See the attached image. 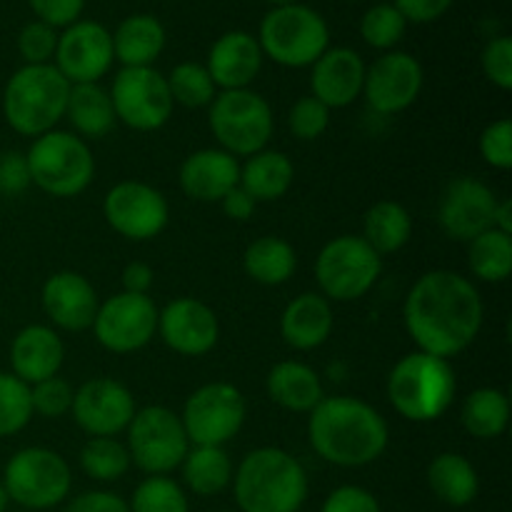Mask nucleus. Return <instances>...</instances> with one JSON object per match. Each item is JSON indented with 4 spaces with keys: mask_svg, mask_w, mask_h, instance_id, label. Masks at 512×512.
<instances>
[{
    "mask_svg": "<svg viewBox=\"0 0 512 512\" xmlns=\"http://www.w3.org/2000/svg\"><path fill=\"white\" fill-rule=\"evenodd\" d=\"M393 5L408 23H433L448 13L453 0H395Z\"/></svg>",
    "mask_w": 512,
    "mask_h": 512,
    "instance_id": "51",
    "label": "nucleus"
},
{
    "mask_svg": "<svg viewBox=\"0 0 512 512\" xmlns=\"http://www.w3.org/2000/svg\"><path fill=\"white\" fill-rule=\"evenodd\" d=\"M405 28H408V20L393 3L373 5L360 20V35L370 48L378 50H393L403 40Z\"/></svg>",
    "mask_w": 512,
    "mask_h": 512,
    "instance_id": "41",
    "label": "nucleus"
},
{
    "mask_svg": "<svg viewBox=\"0 0 512 512\" xmlns=\"http://www.w3.org/2000/svg\"><path fill=\"white\" fill-rule=\"evenodd\" d=\"M463 428L473 438L493 440L508 430L510 423V398L498 388H480L465 398L460 410Z\"/></svg>",
    "mask_w": 512,
    "mask_h": 512,
    "instance_id": "35",
    "label": "nucleus"
},
{
    "mask_svg": "<svg viewBox=\"0 0 512 512\" xmlns=\"http://www.w3.org/2000/svg\"><path fill=\"white\" fill-rule=\"evenodd\" d=\"M423 90V65L403 50L380 55L365 68L363 95L370 108L380 115H395L408 110Z\"/></svg>",
    "mask_w": 512,
    "mask_h": 512,
    "instance_id": "19",
    "label": "nucleus"
},
{
    "mask_svg": "<svg viewBox=\"0 0 512 512\" xmlns=\"http://www.w3.org/2000/svg\"><path fill=\"white\" fill-rule=\"evenodd\" d=\"M248 415L243 393L230 383H208L195 390L188 400L180 420L190 445H218L240 433Z\"/></svg>",
    "mask_w": 512,
    "mask_h": 512,
    "instance_id": "12",
    "label": "nucleus"
},
{
    "mask_svg": "<svg viewBox=\"0 0 512 512\" xmlns=\"http://www.w3.org/2000/svg\"><path fill=\"white\" fill-rule=\"evenodd\" d=\"M103 215L115 233L140 243L163 233L170 220V208L165 195L153 185L123 180L105 195Z\"/></svg>",
    "mask_w": 512,
    "mask_h": 512,
    "instance_id": "15",
    "label": "nucleus"
},
{
    "mask_svg": "<svg viewBox=\"0 0 512 512\" xmlns=\"http://www.w3.org/2000/svg\"><path fill=\"white\" fill-rule=\"evenodd\" d=\"M468 265L475 278L485 283H503L512 270V235L503 230H485L470 240Z\"/></svg>",
    "mask_w": 512,
    "mask_h": 512,
    "instance_id": "36",
    "label": "nucleus"
},
{
    "mask_svg": "<svg viewBox=\"0 0 512 512\" xmlns=\"http://www.w3.org/2000/svg\"><path fill=\"white\" fill-rule=\"evenodd\" d=\"M208 123L220 148L230 155H250L265 150L273 138V108L255 90H223L208 105Z\"/></svg>",
    "mask_w": 512,
    "mask_h": 512,
    "instance_id": "9",
    "label": "nucleus"
},
{
    "mask_svg": "<svg viewBox=\"0 0 512 512\" xmlns=\"http://www.w3.org/2000/svg\"><path fill=\"white\" fill-rule=\"evenodd\" d=\"M480 155L488 165L498 170L512 168V123L510 118H500L490 123L480 135Z\"/></svg>",
    "mask_w": 512,
    "mask_h": 512,
    "instance_id": "45",
    "label": "nucleus"
},
{
    "mask_svg": "<svg viewBox=\"0 0 512 512\" xmlns=\"http://www.w3.org/2000/svg\"><path fill=\"white\" fill-rule=\"evenodd\" d=\"M190 450L183 420L163 405L135 410L128 425L130 460L145 475H170L180 468Z\"/></svg>",
    "mask_w": 512,
    "mask_h": 512,
    "instance_id": "11",
    "label": "nucleus"
},
{
    "mask_svg": "<svg viewBox=\"0 0 512 512\" xmlns=\"http://www.w3.org/2000/svg\"><path fill=\"white\" fill-rule=\"evenodd\" d=\"M73 395L75 390L70 388L68 380L58 378H45L40 383L30 385V403H33V413L40 418H63L73 408Z\"/></svg>",
    "mask_w": 512,
    "mask_h": 512,
    "instance_id": "42",
    "label": "nucleus"
},
{
    "mask_svg": "<svg viewBox=\"0 0 512 512\" xmlns=\"http://www.w3.org/2000/svg\"><path fill=\"white\" fill-rule=\"evenodd\" d=\"M265 388H268L270 400L290 413H310L325 398L318 373L298 360H283L273 365Z\"/></svg>",
    "mask_w": 512,
    "mask_h": 512,
    "instance_id": "27",
    "label": "nucleus"
},
{
    "mask_svg": "<svg viewBox=\"0 0 512 512\" xmlns=\"http://www.w3.org/2000/svg\"><path fill=\"white\" fill-rule=\"evenodd\" d=\"M65 118L73 125L75 135L83 140L105 138L118 123L110 93L98 83L70 85Z\"/></svg>",
    "mask_w": 512,
    "mask_h": 512,
    "instance_id": "30",
    "label": "nucleus"
},
{
    "mask_svg": "<svg viewBox=\"0 0 512 512\" xmlns=\"http://www.w3.org/2000/svg\"><path fill=\"white\" fill-rule=\"evenodd\" d=\"M28 3L40 23L50 25V28H68V25L78 23L85 8V0H28Z\"/></svg>",
    "mask_w": 512,
    "mask_h": 512,
    "instance_id": "48",
    "label": "nucleus"
},
{
    "mask_svg": "<svg viewBox=\"0 0 512 512\" xmlns=\"http://www.w3.org/2000/svg\"><path fill=\"white\" fill-rule=\"evenodd\" d=\"M155 273L148 263H128L123 270V290L135 295H148L153 288Z\"/></svg>",
    "mask_w": 512,
    "mask_h": 512,
    "instance_id": "52",
    "label": "nucleus"
},
{
    "mask_svg": "<svg viewBox=\"0 0 512 512\" xmlns=\"http://www.w3.org/2000/svg\"><path fill=\"white\" fill-rule=\"evenodd\" d=\"M478 288L453 270H433L415 280L403 305L405 330L420 353L450 360L468 350L483 328Z\"/></svg>",
    "mask_w": 512,
    "mask_h": 512,
    "instance_id": "1",
    "label": "nucleus"
},
{
    "mask_svg": "<svg viewBox=\"0 0 512 512\" xmlns=\"http://www.w3.org/2000/svg\"><path fill=\"white\" fill-rule=\"evenodd\" d=\"M455 373L448 360L428 353H410L388 375L390 405L410 423H433L453 405Z\"/></svg>",
    "mask_w": 512,
    "mask_h": 512,
    "instance_id": "5",
    "label": "nucleus"
},
{
    "mask_svg": "<svg viewBox=\"0 0 512 512\" xmlns=\"http://www.w3.org/2000/svg\"><path fill=\"white\" fill-rule=\"evenodd\" d=\"M258 45L273 63L308 68L330 48V30L323 15L308 5H283L263 18Z\"/></svg>",
    "mask_w": 512,
    "mask_h": 512,
    "instance_id": "7",
    "label": "nucleus"
},
{
    "mask_svg": "<svg viewBox=\"0 0 512 512\" xmlns=\"http://www.w3.org/2000/svg\"><path fill=\"white\" fill-rule=\"evenodd\" d=\"M265 3H270L273 8H283V5H293L298 3V0H265Z\"/></svg>",
    "mask_w": 512,
    "mask_h": 512,
    "instance_id": "56",
    "label": "nucleus"
},
{
    "mask_svg": "<svg viewBox=\"0 0 512 512\" xmlns=\"http://www.w3.org/2000/svg\"><path fill=\"white\" fill-rule=\"evenodd\" d=\"M413 235V218L405 210V205L395 200H380L365 213L363 235L360 238L383 258V255L398 253L405 248Z\"/></svg>",
    "mask_w": 512,
    "mask_h": 512,
    "instance_id": "34",
    "label": "nucleus"
},
{
    "mask_svg": "<svg viewBox=\"0 0 512 512\" xmlns=\"http://www.w3.org/2000/svg\"><path fill=\"white\" fill-rule=\"evenodd\" d=\"M98 293L85 275L73 270L53 273L43 283V310L58 328L80 333L93 328L98 313Z\"/></svg>",
    "mask_w": 512,
    "mask_h": 512,
    "instance_id": "21",
    "label": "nucleus"
},
{
    "mask_svg": "<svg viewBox=\"0 0 512 512\" xmlns=\"http://www.w3.org/2000/svg\"><path fill=\"white\" fill-rule=\"evenodd\" d=\"M15 512H28V510H15Z\"/></svg>",
    "mask_w": 512,
    "mask_h": 512,
    "instance_id": "57",
    "label": "nucleus"
},
{
    "mask_svg": "<svg viewBox=\"0 0 512 512\" xmlns=\"http://www.w3.org/2000/svg\"><path fill=\"white\" fill-rule=\"evenodd\" d=\"M308 438L315 453L338 468H363L388 448V423L360 398H323L308 420Z\"/></svg>",
    "mask_w": 512,
    "mask_h": 512,
    "instance_id": "2",
    "label": "nucleus"
},
{
    "mask_svg": "<svg viewBox=\"0 0 512 512\" xmlns=\"http://www.w3.org/2000/svg\"><path fill=\"white\" fill-rule=\"evenodd\" d=\"M333 333V305L318 293H303L285 305L280 335L295 350H315Z\"/></svg>",
    "mask_w": 512,
    "mask_h": 512,
    "instance_id": "26",
    "label": "nucleus"
},
{
    "mask_svg": "<svg viewBox=\"0 0 512 512\" xmlns=\"http://www.w3.org/2000/svg\"><path fill=\"white\" fill-rule=\"evenodd\" d=\"M113 60V35L95 20H78L58 35L55 68L70 85L98 83Z\"/></svg>",
    "mask_w": 512,
    "mask_h": 512,
    "instance_id": "16",
    "label": "nucleus"
},
{
    "mask_svg": "<svg viewBox=\"0 0 512 512\" xmlns=\"http://www.w3.org/2000/svg\"><path fill=\"white\" fill-rule=\"evenodd\" d=\"M180 468H183L185 488L200 498L220 495L233 483L230 455L218 445H193Z\"/></svg>",
    "mask_w": 512,
    "mask_h": 512,
    "instance_id": "32",
    "label": "nucleus"
},
{
    "mask_svg": "<svg viewBox=\"0 0 512 512\" xmlns=\"http://www.w3.org/2000/svg\"><path fill=\"white\" fill-rule=\"evenodd\" d=\"M30 180L53 198H75L95 178V158L75 133L50 130L33 140L25 153Z\"/></svg>",
    "mask_w": 512,
    "mask_h": 512,
    "instance_id": "6",
    "label": "nucleus"
},
{
    "mask_svg": "<svg viewBox=\"0 0 512 512\" xmlns=\"http://www.w3.org/2000/svg\"><path fill=\"white\" fill-rule=\"evenodd\" d=\"M243 268L248 278L260 285H283L298 268V255L288 240L278 235H263L245 248Z\"/></svg>",
    "mask_w": 512,
    "mask_h": 512,
    "instance_id": "33",
    "label": "nucleus"
},
{
    "mask_svg": "<svg viewBox=\"0 0 512 512\" xmlns=\"http://www.w3.org/2000/svg\"><path fill=\"white\" fill-rule=\"evenodd\" d=\"M313 75H310V88H313V98L328 105L330 110L348 108L350 103L363 95V80L365 68L355 50L350 48H328L313 65Z\"/></svg>",
    "mask_w": 512,
    "mask_h": 512,
    "instance_id": "22",
    "label": "nucleus"
},
{
    "mask_svg": "<svg viewBox=\"0 0 512 512\" xmlns=\"http://www.w3.org/2000/svg\"><path fill=\"white\" fill-rule=\"evenodd\" d=\"M70 83L53 63L23 65L3 90L5 123L20 135L40 138L65 118Z\"/></svg>",
    "mask_w": 512,
    "mask_h": 512,
    "instance_id": "4",
    "label": "nucleus"
},
{
    "mask_svg": "<svg viewBox=\"0 0 512 512\" xmlns=\"http://www.w3.org/2000/svg\"><path fill=\"white\" fill-rule=\"evenodd\" d=\"M293 160L280 150H260L240 165V188L255 203H273L293 188Z\"/></svg>",
    "mask_w": 512,
    "mask_h": 512,
    "instance_id": "29",
    "label": "nucleus"
},
{
    "mask_svg": "<svg viewBox=\"0 0 512 512\" xmlns=\"http://www.w3.org/2000/svg\"><path fill=\"white\" fill-rule=\"evenodd\" d=\"M0 483L10 503L38 512L65 503L73 488V473L63 455L55 450L23 448L5 463Z\"/></svg>",
    "mask_w": 512,
    "mask_h": 512,
    "instance_id": "8",
    "label": "nucleus"
},
{
    "mask_svg": "<svg viewBox=\"0 0 512 512\" xmlns=\"http://www.w3.org/2000/svg\"><path fill=\"white\" fill-rule=\"evenodd\" d=\"M238 512H240V510H238Z\"/></svg>",
    "mask_w": 512,
    "mask_h": 512,
    "instance_id": "58",
    "label": "nucleus"
},
{
    "mask_svg": "<svg viewBox=\"0 0 512 512\" xmlns=\"http://www.w3.org/2000/svg\"><path fill=\"white\" fill-rule=\"evenodd\" d=\"M495 230H503V233L512 235V200H498V208H495V220H493Z\"/></svg>",
    "mask_w": 512,
    "mask_h": 512,
    "instance_id": "54",
    "label": "nucleus"
},
{
    "mask_svg": "<svg viewBox=\"0 0 512 512\" xmlns=\"http://www.w3.org/2000/svg\"><path fill=\"white\" fill-rule=\"evenodd\" d=\"M205 68H208L215 88H248L263 68V50H260L258 38L245 30H230V33L220 35L210 48Z\"/></svg>",
    "mask_w": 512,
    "mask_h": 512,
    "instance_id": "24",
    "label": "nucleus"
},
{
    "mask_svg": "<svg viewBox=\"0 0 512 512\" xmlns=\"http://www.w3.org/2000/svg\"><path fill=\"white\" fill-rule=\"evenodd\" d=\"M240 512H298L308 500V473L283 448H258L233 473Z\"/></svg>",
    "mask_w": 512,
    "mask_h": 512,
    "instance_id": "3",
    "label": "nucleus"
},
{
    "mask_svg": "<svg viewBox=\"0 0 512 512\" xmlns=\"http://www.w3.org/2000/svg\"><path fill=\"white\" fill-rule=\"evenodd\" d=\"M18 50L25 65H48L58 50V33L50 25L33 20L18 35Z\"/></svg>",
    "mask_w": 512,
    "mask_h": 512,
    "instance_id": "44",
    "label": "nucleus"
},
{
    "mask_svg": "<svg viewBox=\"0 0 512 512\" xmlns=\"http://www.w3.org/2000/svg\"><path fill=\"white\" fill-rule=\"evenodd\" d=\"M320 512H380V503L360 485H340L325 498Z\"/></svg>",
    "mask_w": 512,
    "mask_h": 512,
    "instance_id": "47",
    "label": "nucleus"
},
{
    "mask_svg": "<svg viewBox=\"0 0 512 512\" xmlns=\"http://www.w3.org/2000/svg\"><path fill=\"white\" fill-rule=\"evenodd\" d=\"M33 418L30 385L13 373H0V438L20 433Z\"/></svg>",
    "mask_w": 512,
    "mask_h": 512,
    "instance_id": "40",
    "label": "nucleus"
},
{
    "mask_svg": "<svg viewBox=\"0 0 512 512\" xmlns=\"http://www.w3.org/2000/svg\"><path fill=\"white\" fill-rule=\"evenodd\" d=\"M165 80H168L173 103L185 105V108H205L218 95V88H215L208 68L200 63H190V60L175 65Z\"/></svg>",
    "mask_w": 512,
    "mask_h": 512,
    "instance_id": "38",
    "label": "nucleus"
},
{
    "mask_svg": "<svg viewBox=\"0 0 512 512\" xmlns=\"http://www.w3.org/2000/svg\"><path fill=\"white\" fill-rule=\"evenodd\" d=\"M498 198L478 178L460 175L445 185L438 203V223L443 233L453 240L470 243L480 233L493 228Z\"/></svg>",
    "mask_w": 512,
    "mask_h": 512,
    "instance_id": "18",
    "label": "nucleus"
},
{
    "mask_svg": "<svg viewBox=\"0 0 512 512\" xmlns=\"http://www.w3.org/2000/svg\"><path fill=\"white\" fill-rule=\"evenodd\" d=\"M158 313L153 298L135 293H118L98 305L93 333L110 353H135L145 348L158 333Z\"/></svg>",
    "mask_w": 512,
    "mask_h": 512,
    "instance_id": "14",
    "label": "nucleus"
},
{
    "mask_svg": "<svg viewBox=\"0 0 512 512\" xmlns=\"http://www.w3.org/2000/svg\"><path fill=\"white\" fill-rule=\"evenodd\" d=\"M288 125L298 140H318L330 125V108L313 95H305L290 108Z\"/></svg>",
    "mask_w": 512,
    "mask_h": 512,
    "instance_id": "43",
    "label": "nucleus"
},
{
    "mask_svg": "<svg viewBox=\"0 0 512 512\" xmlns=\"http://www.w3.org/2000/svg\"><path fill=\"white\" fill-rule=\"evenodd\" d=\"M220 205H223V213L228 215V218L240 220V223L248 218H253L255 208H258V203H255V200L250 198L243 188H240V185L238 188L230 190V193L220 200Z\"/></svg>",
    "mask_w": 512,
    "mask_h": 512,
    "instance_id": "53",
    "label": "nucleus"
},
{
    "mask_svg": "<svg viewBox=\"0 0 512 512\" xmlns=\"http://www.w3.org/2000/svg\"><path fill=\"white\" fill-rule=\"evenodd\" d=\"M483 73L500 90L512 88V40L508 35H498L485 45Z\"/></svg>",
    "mask_w": 512,
    "mask_h": 512,
    "instance_id": "46",
    "label": "nucleus"
},
{
    "mask_svg": "<svg viewBox=\"0 0 512 512\" xmlns=\"http://www.w3.org/2000/svg\"><path fill=\"white\" fill-rule=\"evenodd\" d=\"M110 35L113 55L123 68H150L165 48V28L153 15H130Z\"/></svg>",
    "mask_w": 512,
    "mask_h": 512,
    "instance_id": "28",
    "label": "nucleus"
},
{
    "mask_svg": "<svg viewBox=\"0 0 512 512\" xmlns=\"http://www.w3.org/2000/svg\"><path fill=\"white\" fill-rule=\"evenodd\" d=\"M428 485L440 503L450 508H465L478 498L480 478L465 455L440 453L428 465Z\"/></svg>",
    "mask_w": 512,
    "mask_h": 512,
    "instance_id": "31",
    "label": "nucleus"
},
{
    "mask_svg": "<svg viewBox=\"0 0 512 512\" xmlns=\"http://www.w3.org/2000/svg\"><path fill=\"white\" fill-rule=\"evenodd\" d=\"M383 273V258L360 235H340L323 245L315 260L323 298L350 303L373 290Z\"/></svg>",
    "mask_w": 512,
    "mask_h": 512,
    "instance_id": "10",
    "label": "nucleus"
},
{
    "mask_svg": "<svg viewBox=\"0 0 512 512\" xmlns=\"http://www.w3.org/2000/svg\"><path fill=\"white\" fill-rule=\"evenodd\" d=\"M135 410L133 393L123 383L113 378H93L75 390L70 413L90 438H115L128 430Z\"/></svg>",
    "mask_w": 512,
    "mask_h": 512,
    "instance_id": "17",
    "label": "nucleus"
},
{
    "mask_svg": "<svg viewBox=\"0 0 512 512\" xmlns=\"http://www.w3.org/2000/svg\"><path fill=\"white\" fill-rule=\"evenodd\" d=\"M8 505H10V498L8 493H5L3 483H0V512H8Z\"/></svg>",
    "mask_w": 512,
    "mask_h": 512,
    "instance_id": "55",
    "label": "nucleus"
},
{
    "mask_svg": "<svg viewBox=\"0 0 512 512\" xmlns=\"http://www.w3.org/2000/svg\"><path fill=\"white\" fill-rule=\"evenodd\" d=\"M65 512H130V505L128 500L108 493V490H90V493L73 498Z\"/></svg>",
    "mask_w": 512,
    "mask_h": 512,
    "instance_id": "50",
    "label": "nucleus"
},
{
    "mask_svg": "<svg viewBox=\"0 0 512 512\" xmlns=\"http://www.w3.org/2000/svg\"><path fill=\"white\" fill-rule=\"evenodd\" d=\"M63 358V340L48 325H28L15 335L13 345H10L13 375L28 385L58 375Z\"/></svg>",
    "mask_w": 512,
    "mask_h": 512,
    "instance_id": "25",
    "label": "nucleus"
},
{
    "mask_svg": "<svg viewBox=\"0 0 512 512\" xmlns=\"http://www.w3.org/2000/svg\"><path fill=\"white\" fill-rule=\"evenodd\" d=\"M128 505L130 512H190L188 495L168 475H148Z\"/></svg>",
    "mask_w": 512,
    "mask_h": 512,
    "instance_id": "39",
    "label": "nucleus"
},
{
    "mask_svg": "<svg viewBox=\"0 0 512 512\" xmlns=\"http://www.w3.org/2000/svg\"><path fill=\"white\" fill-rule=\"evenodd\" d=\"M158 333L173 353L200 358L218 345L220 323L203 300L175 298L158 313Z\"/></svg>",
    "mask_w": 512,
    "mask_h": 512,
    "instance_id": "20",
    "label": "nucleus"
},
{
    "mask_svg": "<svg viewBox=\"0 0 512 512\" xmlns=\"http://www.w3.org/2000/svg\"><path fill=\"white\" fill-rule=\"evenodd\" d=\"M128 445L115 438H90L80 450V468L98 483H115L130 470Z\"/></svg>",
    "mask_w": 512,
    "mask_h": 512,
    "instance_id": "37",
    "label": "nucleus"
},
{
    "mask_svg": "<svg viewBox=\"0 0 512 512\" xmlns=\"http://www.w3.org/2000/svg\"><path fill=\"white\" fill-rule=\"evenodd\" d=\"M115 118L128 128L150 133L160 130L173 115V95L163 73L150 68H123L110 88Z\"/></svg>",
    "mask_w": 512,
    "mask_h": 512,
    "instance_id": "13",
    "label": "nucleus"
},
{
    "mask_svg": "<svg viewBox=\"0 0 512 512\" xmlns=\"http://www.w3.org/2000/svg\"><path fill=\"white\" fill-rule=\"evenodd\" d=\"M33 185L28 170V160L23 153L0 155V193L20 195Z\"/></svg>",
    "mask_w": 512,
    "mask_h": 512,
    "instance_id": "49",
    "label": "nucleus"
},
{
    "mask_svg": "<svg viewBox=\"0 0 512 512\" xmlns=\"http://www.w3.org/2000/svg\"><path fill=\"white\" fill-rule=\"evenodd\" d=\"M240 183V163L223 148H203L180 165V188L198 203H220Z\"/></svg>",
    "mask_w": 512,
    "mask_h": 512,
    "instance_id": "23",
    "label": "nucleus"
}]
</instances>
